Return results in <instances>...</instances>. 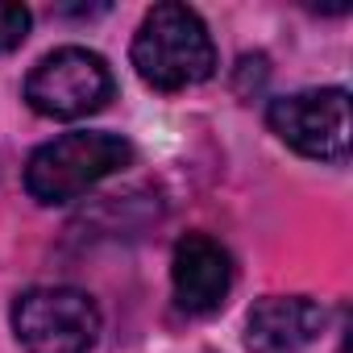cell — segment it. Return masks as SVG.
<instances>
[{"label":"cell","instance_id":"obj_1","mask_svg":"<svg viewBox=\"0 0 353 353\" xmlns=\"http://www.w3.org/2000/svg\"><path fill=\"white\" fill-rule=\"evenodd\" d=\"M133 71L154 92H183L216 71L208 26L188 5H154L133 38Z\"/></svg>","mask_w":353,"mask_h":353},{"label":"cell","instance_id":"obj_2","mask_svg":"<svg viewBox=\"0 0 353 353\" xmlns=\"http://www.w3.org/2000/svg\"><path fill=\"white\" fill-rule=\"evenodd\" d=\"M129 162L133 145L117 133H63L34 150V158L26 162V192L38 204H71Z\"/></svg>","mask_w":353,"mask_h":353},{"label":"cell","instance_id":"obj_3","mask_svg":"<svg viewBox=\"0 0 353 353\" xmlns=\"http://www.w3.org/2000/svg\"><path fill=\"white\" fill-rule=\"evenodd\" d=\"M112 100V71L96 50H50L26 79V104L50 121H79Z\"/></svg>","mask_w":353,"mask_h":353},{"label":"cell","instance_id":"obj_4","mask_svg":"<svg viewBox=\"0 0 353 353\" xmlns=\"http://www.w3.org/2000/svg\"><path fill=\"white\" fill-rule=\"evenodd\" d=\"M13 332L26 353H88L100 336V312L75 287H34L13 303Z\"/></svg>","mask_w":353,"mask_h":353},{"label":"cell","instance_id":"obj_5","mask_svg":"<svg viewBox=\"0 0 353 353\" xmlns=\"http://www.w3.org/2000/svg\"><path fill=\"white\" fill-rule=\"evenodd\" d=\"M270 129L299 150L303 158L345 162L349 158V92L345 88H312L270 104Z\"/></svg>","mask_w":353,"mask_h":353},{"label":"cell","instance_id":"obj_6","mask_svg":"<svg viewBox=\"0 0 353 353\" xmlns=\"http://www.w3.org/2000/svg\"><path fill=\"white\" fill-rule=\"evenodd\" d=\"M170 287H174L179 312H188V316L221 312L229 291H233V258H229V250L208 233H188L179 245H174V258H170Z\"/></svg>","mask_w":353,"mask_h":353},{"label":"cell","instance_id":"obj_7","mask_svg":"<svg viewBox=\"0 0 353 353\" xmlns=\"http://www.w3.org/2000/svg\"><path fill=\"white\" fill-rule=\"evenodd\" d=\"M324 328L320 303L303 295H270L254 303L245 320V345L250 353H299L307 349Z\"/></svg>","mask_w":353,"mask_h":353},{"label":"cell","instance_id":"obj_8","mask_svg":"<svg viewBox=\"0 0 353 353\" xmlns=\"http://www.w3.org/2000/svg\"><path fill=\"white\" fill-rule=\"evenodd\" d=\"M30 38V9L26 5H5L0 0V54L17 50Z\"/></svg>","mask_w":353,"mask_h":353}]
</instances>
